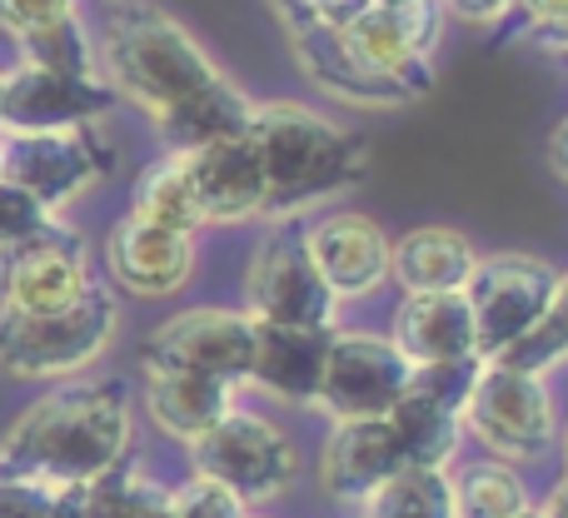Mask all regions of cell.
<instances>
[{"instance_id":"obj_1","label":"cell","mask_w":568,"mask_h":518,"mask_svg":"<svg viewBox=\"0 0 568 518\" xmlns=\"http://www.w3.org/2000/svg\"><path fill=\"white\" fill-rule=\"evenodd\" d=\"M95 35L100 80L145 110L165 150H195L250 125L255 100L210 60V50L150 0H105Z\"/></svg>"},{"instance_id":"obj_2","label":"cell","mask_w":568,"mask_h":518,"mask_svg":"<svg viewBox=\"0 0 568 518\" xmlns=\"http://www.w3.org/2000/svg\"><path fill=\"white\" fill-rule=\"evenodd\" d=\"M135 414L120 379H55L0 434V479L90 489L130 454Z\"/></svg>"},{"instance_id":"obj_3","label":"cell","mask_w":568,"mask_h":518,"mask_svg":"<svg viewBox=\"0 0 568 518\" xmlns=\"http://www.w3.org/2000/svg\"><path fill=\"white\" fill-rule=\"evenodd\" d=\"M250 140L265 165L270 220H290L324 200L354 190L369 175V150L354 130L300 100H255L250 110Z\"/></svg>"},{"instance_id":"obj_4","label":"cell","mask_w":568,"mask_h":518,"mask_svg":"<svg viewBox=\"0 0 568 518\" xmlns=\"http://www.w3.org/2000/svg\"><path fill=\"white\" fill-rule=\"evenodd\" d=\"M120 304L105 284H90L70 309L20 314L0 304V369L10 379H75L110 349Z\"/></svg>"},{"instance_id":"obj_5","label":"cell","mask_w":568,"mask_h":518,"mask_svg":"<svg viewBox=\"0 0 568 518\" xmlns=\"http://www.w3.org/2000/svg\"><path fill=\"white\" fill-rule=\"evenodd\" d=\"M190 459H195V474L225 484L245 504L280 499L300 479V449L290 444V434L275 419H265L255 409H240V404L215 429H205L190 444Z\"/></svg>"},{"instance_id":"obj_6","label":"cell","mask_w":568,"mask_h":518,"mask_svg":"<svg viewBox=\"0 0 568 518\" xmlns=\"http://www.w3.org/2000/svg\"><path fill=\"white\" fill-rule=\"evenodd\" d=\"M459 419L504 464L539 459L559 439V409H554V394L544 384V374L509 369L499 359L479 364V379H474L469 404H464Z\"/></svg>"},{"instance_id":"obj_7","label":"cell","mask_w":568,"mask_h":518,"mask_svg":"<svg viewBox=\"0 0 568 518\" xmlns=\"http://www.w3.org/2000/svg\"><path fill=\"white\" fill-rule=\"evenodd\" d=\"M115 170V150L100 140L95 125L36 130V135H0V180L30 190L50 215L95 190Z\"/></svg>"},{"instance_id":"obj_8","label":"cell","mask_w":568,"mask_h":518,"mask_svg":"<svg viewBox=\"0 0 568 518\" xmlns=\"http://www.w3.org/2000/svg\"><path fill=\"white\" fill-rule=\"evenodd\" d=\"M245 314L260 324L334 329L339 299H334L329 284H324L320 270H314L300 225H284L280 220V225L255 245V255L245 264Z\"/></svg>"},{"instance_id":"obj_9","label":"cell","mask_w":568,"mask_h":518,"mask_svg":"<svg viewBox=\"0 0 568 518\" xmlns=\"http://www.w3.org/2000/svg\"><path fill=\"white\" fill-rule=\"evenodd\" d=\"M414 364L394 349L389 334L369 329H334L329 354H324V379H320V409L334 424L349 419H384L409 389Z\"/></svg>"},{"instance_id":"obj_10","label":"cell","mask_w":568,"mask_h":518,"mask_svg":"<svg viewBox=\"0 0 568 518\" xmlns=\"http://www.w3.org/2000/svg\"><path fill=\"white\" fill-rule=\"evenodd\" d=\"M554 274L559 270H549L539 255H519V250L479 255L469 284H464V299H469L484 359H499L509 344H519L539 324L554 290Z\"/></svg>"},{"instance_id":"obj_11","label":"cell","mask_w":568,"mask_h":518,"mask_svg":"<svg viewBox=\"0 0 568 518\" xmlns=\"http://www.w3.org/2000/svg\"><path fill=\"white\" fill-rule=\"evenodd\" d=\"M250 349H255V319L245 309H220L195 304L170 319H160L140 344V364H165V369L210 374L225 384L250 379Z\"/></svg>"},{"instance_id":"obj_12","label":"cell","mask_w":568,"mask_h":518,"mask_svg":"<svg viewBox=\"0 0 568 518\" xmlns=\"http://www.w3.org/2000/svg\"><path fill=\"white\" fill-rule=\"evenodd\" d=\"M95 284L90 274V250L70 225L50 220L40 235L0 255V304L20 314H50L70 309L80 294Z\"/></svg>"},{"instance_id":"obj_13","label":"cell","mask_w":568,"mask_h":518,"mask_svg":"<svg viewBox=\"0 0 568 518\" xmlns=\"http://www.w3.org/2000/svg\"><path fill=\"white\" fill-rule=\"evenodd\" d=\"M110 110H115V90L100 75H60L26 60L0 70V135L95 125Z\"/></svg>"},{"instance_id":"obj_14","label":"cell","mask_w":568,"mask_h":518,"mask_svg":"<svg viewBox=\"0 0 568 518\" xmlns=\"http://www.w3.org/2000/svg\"><path fill=\"white\" fill-rule=\"evenodd\" d=\"M304 250L339 304L364 299L389 280V235L379 220L359 210H329L314 225H304Z\"/></svg>"},{"instance_id":"obj_15","label":"cell","mask_w":568,"mask_h":518,"mask_svg":"<svg viewBox=\"0 0 568 518\" xmlns=\"http://www.w3.org/2000/svg\"><path fill=\"white\" fill-rule=\"evenodd\" d=\"M105 270L135 299H165V294L185 290L195 274V235L125 215L105 235Z\"/></svg>"},{"instance_id":"obj_16","label":"cell","mask_w":568,"mask_h":518,"mask_svg":"<svg viewBox=\"0 0 568 518\" xmlns=\"http://www.w3.org/2000/svg\"><path fill=\"white\" fill-rule=\"evenodd\" d=\"M185 160H190V180H195V200L205 225H245V220L265 215L270 190H265V165H260V150L250 140V130L185 150Z\"/></svg>"},{"instance_id":"obj_17","label":"cell","mask_w":568,"mask_h":518,"mask_svg":"<svg viewBox=\"0 0 568 518\" xmlns=\"http://www.w3.org/2000/svg\"><path fill=\"white\" fill-rule=\"evenodd\" d=\"M334 329H300V324H260L250 349V379L280 404H314L324 379V354Z\"/></svg>"},{"instance_id":"obj_18","label":"cell","mask_w":568,"mask_h":518,"mask_svg":"<svg viewBox=\"0 0 568 518\" xmlns=\"http://www.w3.org/2000/svg\"><path fill=\"white\" fill-rule=\"evenodd\" d=\"M394 469H404V454L394 444L389 419H349L334 424L320 444V484L329 499L359 504L374 484H384Z\"/></svg>"},{"instance_id":"obj_19","label":"cell","mask_w":568,"mask_h":518,"mask_svg":"<svg viewBox=\"0 0 568 518\" xmlns=\"http://www.w3.org/2000/svg\"><path fill=\"white\" fill-rule=\"evenodd\" d=\"M389 339L409 364L484 359L464 290H454V294H404L399 309H394Z\"/></svg>"},{"instance_id":"obj_20","label":"cell","mask_w":568,"mask_h":518,"mask_svg":"<svg viewBox=\"0 0 568 518\" xmlns=\"http://www.w3.org/2000/svg\"><path fill=\"white\" fill-rule=\"evenodd\" d=\"M230 409H235V384L190 369H165V364H145V414L165 439L195 444Z\"/></svg>"},{"instance_id":"obj_21","label":"cell","mask_w":568,"mask_h":518,"mask_svg":"<svg viewBox=\"0 0 568 518\" xmlns=\"http://www.w3.org/2000/svg\"><path fill=\"white\" fill-rule=\"evenodd\" d=\"M474 264L479 255H474L469 235L449 225H419L389 240V280L404 294H454L469 284Z\"/></svg>"},{"instance_id":"obj_22","label":"cell","mask_w":568,"mask_h":518,"mask_svg":"<svg viewBox=\"0 0 568 518\" xmlns=\"http://www.w3.org/2000/svg\"><path fill=\"white\" fill-rule=\"evenodd\" d=\"M384 419H389L404 464H419V469H449L459 444H464L459 414L434 404V399H424V394H409V389H404V399L394 404Z\"/></svg>"},{"instance_id":"obj_23","label":"cell","mask_w":568,"mask_h":518,"mask_svg":"<svg viewBox=\"0 0 568 518\" xmlns=\"http://www.w3.org/2000/svg\"><path fill=\"white\" fill-rule=\"evenodd\" d=\"M130 215L150 220V225L180 230V235H200V230H205V215H200V200H195V180H190L185 150H165V155H160L155 165L135 180Z\"/></svg>"},{"instance_id":"obj_24","label":"cell","mask_w":568,"mask_h":518,"mask_svg":"<svg viewBox=\"0 0 568 518\" xmlns=\"http://www.w3.org/2000/svg\"><path fill=\"white\" fill-rule=\"evenodd\" d=\"M364 518H454V474L404 464L359 499Z\"/></svg>"},{"instance_id":"obj_25","label":"cell","mask_w":568,"mask_h":518,"mask_svg":"<svg viewBox=\"0 0 568 518\" xmlns=\"http://www.w3.org/2000/svg\"><path fill=\"white\" fill-rule=\"evenodd\" d=\"M529 499L524 479L504 459H479L454 479V518H509Z\"/></svg>"},{"instance_id":"obj_26","label":"cell","mask_w":568,"mask_h":518,"mask_svg":"<svg viewBox=\"0 0 568 518\" xmlns=\"http://www.w3.org/2000/svg\"><path fill=\"white\" fill-rule=\"evenodd\" d=\"M20 60L40 70H60V75H100L95 65V35L80 16H65L55 26H40L30 35H16Z\"/></svg>"},{"instance_id":"obj_27","label":"cell","mask_w":568,"mask_h":518,"mask_svg":"<svg viewBox=\"0 0 568 518\" xmlns=\"http://www.w3.org/2000/svg\"><path fill=\"white\" fill-rule=\"evenodd\" d=\"M568 359V270L554 274V290H549V304H544L539 324L524 334L519 344L499 354V364L509 369H524V374H549L554 364Z\"/></svg>"},{"instance_id":"obj_28","label":"cell","mask_w":568,"mask_h":518,"mask_svg":"<svg viewBox=\"0 0 568 518\" xmlns=\"http://www.w3.org/2000/svg\"><path fill=\"white\" fill-rule=\"evenodd\" d=\"M165 494L135 464H120L85 489V518H165Z\"/></svg>"},{"instance_id":"obj_29","label":"cell","mask_w":568,"mask_h":518,"mask_svg":"<svg viewBox=\"0 0 568 518\" xmlns=\"http://www.w3.org/2000/svg\"><path fill=\"white\" fill-rule=\"evenodd\" d=\"M0 518H85V489L40 479H0Z\"/></svg>"},{"instance_id":"obj_30","label":"cell","mask_w":568,"mask_h":518,"mask_svg":"<svg viewBox=\"0 0 568 518\" xmlns=\"http://www.w3.org/2000/svg\"><path fill=\"white\" fill-rule=\"evenodd\" d=\"M250 504L240 494H230L225 484L205 479V474H190L180 489L165 494V518H245Z\"/></svg>"},{"instance_id":"obj_31","label":"cell","mask_w":568,"mask_h":518,"mask_svg":"<svg viewBox=\"0 0 568 518\" xmlns=\"http://www.w3.org/2000/svg\"><path fill=\"white\" fill-rule=\"evenodd\" d=\"M479 364H484V359L414 364V374H409V394H424V399H434V404H444V409L464 414V404H469L474 379H479Z\"/></svg>"},{"instance_id":"obj_32","label":"cell","mask_w":568,"mask_h":518,"mask_svg":"<svg viewBox=\"0 0 568 518\" xmlns=\"http://www.w3.org/2000/svg\"><path fill=\"white\" fill-rule=\"evenodd\" d=\"M50 220H55V215H50V210L40 205L30 190L0 180V255H6V250H16V245H26L30 235H40Z\"/></svg>"},{"instance_id":"obj_33","label":"cell","mask_w":568,"mask_h":518,"mask_svg":"<svg viewBox=\"0 0 568 518\" xmlns=\"http://www.w3.org/2000/svg\"><path fill=\"white\" fill-rule=\"evenodd\" d=\"M65 16H80V0H0V30L10 35H30Z\"/></svg>"},{"instance_id":"obj_34","label":"cell","mask_w":568,"mask_h":518,"mask_svg":"<svg viewBox=\"0 0 568 518\" xmlns=\"http://www.w3.org/2000/svg\"><path fill=\"white\" fill-rule=\"evenodd\" d=\"M444 20H464V26H499L514 16V0H439Z\"/></svg>"},{"instance_id":"obj_35","label":"cell","mask_w":568,"mask_h":518,"mask_svg":"<svg viewBox=\"0 0 568 518\" xmlns=\"http://www.w3.org/2000/svg\"><path fill=\"white\" fill-rule=\"evenodd\" d=\"M524 20H529V35H549V30L568 26V0H514Z\"/></svg>"},{"instance_id":"obj_36","label":"cell","mask_w":568,"mask_h":518,"mask_svg":"<svg viewBox=\"0 0 568 518\" xmlns=\"http://www.w3.org/2000/svg\"><path fill=\"white\" fill-rule=\"evenodd\" d=\"M549 170L568 185V115L549 130Z\"/></svg>"},{"instance_id":"obj_37","label":"cell","mask_w":568,"mask_h":518,"mask_svg":"<svg viewBox=\"0 0 568 518\" xmlns=\"http://www.w3.org/2000/svg\"><path fill=\"white\" fill-rule=\"evenodd\" d=\"M544 518H568V474L559 479V489L549 494V504H544Z\"/></svg>"},{"instance_id":"obj_38","label":"cell","mask_w":568,"mask_h":518,"mask_svg":"<svg viewBox=\"0 0 568 518\" xmlns=\"http://www.w3.org/2000/svg\"><path fill=\"white\" fill-rule=\"evenodd\" d=\"M534 40H539L549 55H559L564 65H568V26H564V30H549V35H534Z\"/></svg>"},{"instance_id":"obj_39","label":"cell","mask_w":568,"mask_h":518,"mask_svg":"<svg viewBox=\"0 0 568 518\" xmlns=\"http://www.w3.org/2000/svg\"><path fill=\"white\" fill-rule=\"evenodd\" d=\"M509 518H544V509H534V504H524L519 514H509Z\"/></svg>"},{"instance_id":"obj_40","label":"cell","mask_w":568,"mask_h":518,"mask_svg":"<svg viewBox=\"0 0 568 518\" xmlns=\"http://www.w3.org/2000/svg\"><path fill=\"white\" fill-rule=\"evenodd\" d=\"M559 439H564V464H568V424H564V429H559Z\"/></svg>"},{"instance_id":"obj_41","label":"cell","mask_w":568,"mask_h":518,"mask_svg":"<svg viewBox=\"0 0 568 518\" xmlns=\"http://www.w3.org/2000/svg\"><path fill=\"white\" fill-rule=\"evenodd\" d=\"M245 518H260V514H245Z\"/></svg>"},{"instance_id":"obj_42","label":"cell","mask_w":568,"mask_h":518,"mask_svg":"<svg viewBox=\"0 0 568 518\" xmlns=\"http://www.w3.org/2000/svg\"><path fill=\"white\" fill-rule=\"evenodd\" d=\"M100 6H105V0H100Z\"/></svg>"}]
</instances>
